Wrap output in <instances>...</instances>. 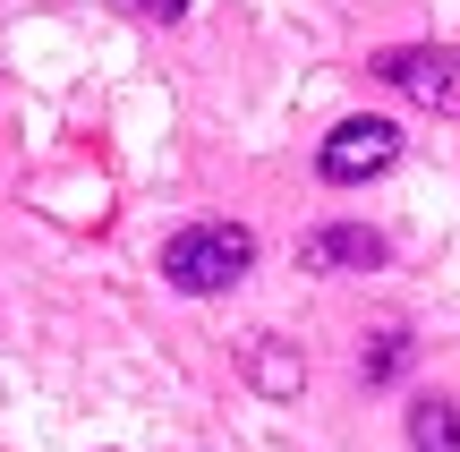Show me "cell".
Segmentation results:
<instances>
[{
  "label": "cell",
  "mask_w": 460,
  "mask_h": 452,
  "mask_svg": "<svg viewBox=\"0 0 460 452\" xmlns=\"http://www.w3.org/2000/svg\"><path fill=\"white\" fill-rule=\"evenodd\" d=\"M247 265H256V231H239V222H197V231L163 239V282L188 290V299H214V290H230Z\"/></svg>",
  "instance_id": "1"
},
{
  "label": "cell",
  "mask_w": 460,
  "mask_h": 452,
  "mask_svg": "<svg viewBox=\"0 0 460 452\" xmlns=\"http://www.w3.org/2000/svg\"><path fill=\"white\" fill-rule=\"evenodd\" d=\"M393 163H401V129H393V120H341V129L324 137V154H315V171H324L332 188L384 180Z\"/></svg>",
  "instance_id": "2"
},
{
  "label": "cell",
  "mask_w": 460,
  "mask_h": 452,
  "mask_svg": "<svg viewBox=\"0 0 460 452\" xmlns=\"http://www.w3.org/2000/svg\"><path fill=\"white\" fill-rule=\"evenodd\" d=\"M376 77L401 85V94H418L427 111H452V102H460V51H444V43H410V51H384Z\"/></svg>",
  "instance_id": "3"
},
{
  "label": "cell",
  "mask_w": 460,
  "mask_h": 452,
  "mask_svg": "<svg viewBox=\"0 0 460 452\" xmlns=\"http://www.w3.org/2000/svg\"><path fill=\"white\" fill-rule=\"evenodd\" d=\"M298 265H307V273H376L384 265V239L358 231V222H341V231H315L307 248H298Z\"/></svg>",
  "instance_id": "4"
},
{
  "label": "cell",
  "mask_w": 460,
  "mask_h": 452,
  "mask_svg": "<svg viewBox=\"0 0 460 452\" xmlns=\"http://www.w3.org/2000/svg\"><path fill=\"white\" fill-rule=\"evenodd\" d=\"M410 444H418V452H460V410L444 402V393L410 402Z\"/></svg>",
  "instance_id": "5"
},
{
  "label": "cell",
  "mask_w": 460,
  "mask_h": 452,
  "mask_svg": "<svg viewBox=\"0 0 460 452\" xmlns=\"http://www.w3.org/2000/svg\"><path fill=\"white\" fill-rule=\"evenodd\" d=\"M401 368H410V333H376L358 350V376H367V385H393Z\"/></svg>",
  "instance_id": "6"
},
{
  "label": "cell",
  "mask_w": 460,
  "mask_h": 452,
  "mask_svg": "<svg viewBox=\"0 0 460 452\" xmlns=\"http://www.w3.org/2000/svg\"><path fill=\"white\" fill-rule=\"evenodd\" d=\"M298 376H307V368H290L281 350H264V341H256V385L264 393H298Z\"/></svg>",
  "instance_id": "7"
},
{
  "label": "cell",
  "mask_w": 460,
  "mask_h": 452,
  "mask_svg": "<svg viewBox=\"0 0 460 452\" xmlns=\"http://www.w3.org/2000/svg\"><path fill=\"white\" fill-rule=\"evenodd\" d=\"M137 9H146V17H163V26H171V17H188V0H137Z\"/></svg>",
  "instance_id": "8"
}]
</instances>
